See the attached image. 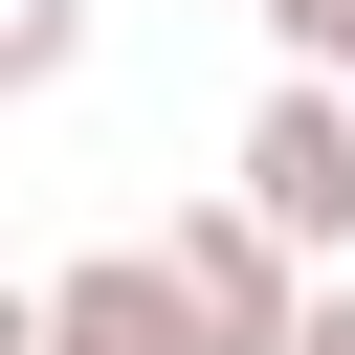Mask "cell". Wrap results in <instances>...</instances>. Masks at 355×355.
<instances>
[{"label": "cell", "mask_w": 355, "mask_h": 355, "mask_svg": "<svg viewBox=\"0 0 355 355\" xmlns=\"http://www.w3.org/2000/svg\"><path fill=\"white\" fill-rule=\"evenodd\" d=\"M155 266H178V311H200V355H288V333H311V244H288L266 200H178Z\"/></svg>", "instance_id": "obj_1"}, {"label": "cell", "mask_w": 355, "mask_h": 355, "mask_svg": "<svg viewBox=\"0 0 355 355\" xmlns=\"http://www.w3.org/2000/svg\"><path fill=\"white\" fill-rule=\"evenodd\" d=\"M222 200H266V222L333 266V244H355V89H333V67H288V89L244 111V178H222Z\"/></svg>", "instance_id": "obj_2"}, {"label": "cell", "mask_w": 355, "mask_h": 355, "mask_svg": "<svg viewBox=\"0 0 355 355\" xmlns=\"http://www.w3.org/2000/svg\"><path fill=\"white\" fill-rule=\"evenodd\" d=\"M44 355H200V311L155 244H89V266H44Z\"/></svg>", "instance_id": "obj_3"}, {"label": "cell", "mask_w": 355, "mask_h": 355, "mask_svg": "<svg viewBox=\"0 0 355 355\" xmlns=\"http://www.w3.org/2000/svg\"><path fill=\"white\" fill-rule=\"evenodd\" d=\"M67 67H89V0H0V111L67 89Z\"/></svg>", "instance_id": "obj_4"}, {"label": "cell", "mask_w": 355, "mask_h": 355, "mask_svg": "<svg viewBox=\"0 0 355 355\" xmlns=\"http://www.w3.org/2000/svg\"><path fill=\"white\" fill-rule=\"evenodd\" d=\"M244 22H266L288 67H355V0H244Z\"/></svg>", "instance_id": "obj_5"}, {"label": "cell", "mask_w": 355, "mask_h": 355, "mask_svg": "<svg viewBox=\"0 0 355 355\" xmlns=\"http://www.w3.org/2000/svg\"><path fill=\"white\" fill-rule=\"evenodd\" d=\"M288 355H355V288H311V333H288Z\"/></svg>", "instance_id": "obj_6"}, {"label": "cell", "mask_w": 355, "mask_h": 355, "mask_svg": "<svg viewBox=\"0 0 355 355\" xmlns=\"http://www.w3.org/2000/svg\"><path fill=\"white\" fill-rule=\"evenodd\" d=\"M0 355H44V288H0Z\"/></svg>", "instance_id": "obj_7"}, {"label": "cell", "mask_w": 355, "mask_h": 355, "mask_svg": "<svg viewBox=\"0 0 355 355\" xmlns=\"http://www.w3.org/2000/svg\"><path fill=\"white\" fill-rule=\"evenodd\" d=\"M333 89H355V67H333Z\"/></svg>", "instance_id": "obj_8"}]
</instances>
